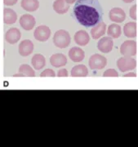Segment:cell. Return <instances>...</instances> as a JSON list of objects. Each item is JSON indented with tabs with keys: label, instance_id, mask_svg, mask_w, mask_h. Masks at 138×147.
Segmentation results:
<instances>
[{
	"label": "cell",
	"instance_id": "7",
	"mask_svg": "<svg viewBox=\"0 0 138 147\" xmlns=\"http://www.w3.org/2000/svg\"><path fill=\"white\" fill-rule=\"evenodd\" d=\"M114 47V42L110 37H103L97 43L98 50L103 53H110Z\"/></svg>",
	"mask_w": 138,
	"mask_h": 147
},
{
	"label": "cell",
	"instance_id": "15",
	"mask_svg": "<svg viewBox=\"0 0 138 147\" xmlns=\"http://www.w3.org/2000/svg\"><path fill=\"white\" fill-rule=\"evenodd\" d=\"M106 31V25L105 22L101 21L95 26L92 27L91 30V35L93 39H98L103 36Z\"/></svg>",
	"mask_w": 138,
	"mask_h": 147
},
{
	"label": "cell",
	"instance_id": "24",
	"mask_svg": "<svg viewBox=\"0 0 138 147\" xmlns=\"http://www.w3.org/2000/svg\"><path fill=\"white\" fill-rule=\"evenodd\" d=\"M103 77H113L117 78L118 77V73L114 69H108L103 74Z\"/></svg>",
	"mask_w": 138,
	"mask_h": 147
},
{
	"label": "cell",
	"instance_id": "18",
	"mask_svg": "<svg viewBox=\"0 0 138 147\" xmlns=\"http://www.w3.org/2000/svg\"><path fill=\"white\" fill-rule=\"evenodd\" d=\"M21 7L26 11H35L39 7L38 0H21Z\"/></svg>",
	"mask_w": 138,
	"mask_h": 147
},
{
	"label": "cell",
	"instance_id": "25",
	"mask_svg": "<svg viewBox=\"0 0 138 147\" xmlns=\"http://www.w3.org/2000/svg\"><path fill=\"white\" fill-rule=\"evenodd\" d=\"M40 77H42V78H44V77H52V78H54V77H56V73L52 69H44L42 71V73L40 74Z\"/></svg>",
	"mask_w": 138,
	"mask_h": 147
},
{
	"label": "cell",
	"instance_id": "22",
	"mask_svg": "<svg viewBox=\"0 0 138 147\" xmlns=\"http://www.w3.org/2000/svg\"><path fill=\"white\" fill-rule=\"evenodd\" d=\"M122 34V28L119 25H117L116 23H113L110 25L107 30V34L112 38H119Z\"/></svg>",
	"mask_w": 138,
	"mask_h": 147
},
{
	"label": "cell",
	"instance_id": "9",
	"mask_svg": "<svg viewBox=\"0 0 138 147\" xmlns=\"http://www.w3.org/2000/svg\"><path fill=\"white\" fill-rule=\"evenodd\" d=\"M20 25L26 31H30L34 27L36 24V21L34 16H33L30 14H25L22 15L20 18Z\"/></svg>",
	"mask_w": 138,
	"mask_h": 147
},
{
	"label": "cell",
	"instance_id": "19",
	"mask_svg": "<svg viewBox=\"0 0 138 147\" xmlns=\"http://www.w3.org/2000/svg\"><path fill=\"white\" fill-rule=\"evenodd\" d=\"M17 20L16 11L11 8H5L3 10V22L6 25L14 24Z\"/></svg>",
	"mask_w": 138,
	"mask_h": 147
},
{
	"label": "cell",
	"instance_id": "16",
	"mask_svg": "<svg viewBox=\"0 0 138 147\" xmlns=\"http://www.w3.org/2000/svg\"><path fill=\"white\" fill-rule=\"evenodd\" d=\"M53 7L54 11L58 14H65L69 9V4L65 0H55Z\"/></svg>",
	"mask_w": 138,
	"mask_h": 147
},
{
	"label": "cell",
	"instance_id": "3",
	"mask_svg": "<svg viewBox=\"0 0 138 147\" xmlns=\"http://www.w3.org/2000/svg\"><path fill=\"white\" fill-rule=\"evenodd\" d=\"M117 66L122 72H127L129 70H133L137 67V61L132 57H123L118 59Z\"/></svg>",
	"mask_w": 138,
	"mask_h": 147
},
{
	"label": "cell",
	"instance_id": "12",
	"mask_svg": "<svg viewBox=\"0 0 138 147\" xmlns=\"http://www.w3.org/2000/svg\"><path fill=\"white\" fill-rule=\"evenodd\" d=\"M69 57L74 62H81L85 58L84 51L78 47H73L69 51Z\"/></svg>",
	"mask_w": 138,
	"mask_h": 147
},
{
	"label": "cell",
	"instance_id": "31",
	"mask_svg": "<svg viewBox=\"0 0 138 147\" xmlns=\"http://www.w3.org/2000/svg\"><path fill=\"white\" fill-rule=\"evenodd\" d=\"M65 1H66V3H69V4H73V3H75L78 0H65Z\"/></svg>",
	"mask_w": 138,
	"mask_h": 147
},
{
	"label": "cell",
	"instance_id": "10",
	"mask_svg": "<svg viewBox=\"0 0 138 147\" xmlns=\"http://www.w3.org/2000/svg\"><path fill=\"white\" fill-rule=\"evenodd\" d=\"M18 51L22 57L30 56L34 52V43L30 39H25L19 44Z\"/></svg>",
	"mask_w": 138,
	"mask_h": 147
},
{
	"label": "cell",
	"instance_id": "2",
	"mask_svg": "<svg viewBox=\"0 0 138 147\" xmlns=\"http://www.w3.org/2000/svg\"><path fill=\"white\" fill-rule=\"evenodd\" d=\"M71 38L69 32L65 30H59L55 33L53 36V43L59 48H65L69 46Z\"/></svg>",
	"mask_w": 138,
	"mask_h": 147
},
{
	"label": "cell",
	"instance_id": "1",
	"mask_svg": "<svg viewBox=\"0 0 138 147\" xmlns=\"http://www.w3.org/2000/svg\"><path fill=\"white\" fill-rule=\"evenodd\" d=\"M73 16L83 26H95L102 21L103 11L98 0H78L73 7Z\"/></svg>",
	"mask_w": 138,
	"mask_h": 147
},
{
	"label": "cell",
	"instance_id": "26",
	"mask_svg": "<svg viewBox=\"0 0 138 147\" xmlns=\"http://www.w3.org/2000/svg\"><path fill=\"white\" fill-rule=\"evenodd\" d=\"M129 16L133 20H137V5H133L129 10Z\"/></svg>",
	"mask_w": 138,
	"mask_h": 147
},
{
	"label": "cell",
	"instance_id": "13",
	"mask_svg": "<svg viewBox=\"0 0 138 147\" xmlns=\"http://www.w3.org/2000/svg\"><path fill=\"white\" fill-rule=\"evenodd\" d=\"M74 42L79 46H86L90 41V36L85 30H79L74 34Z\"/></svg>",
	"mask_w": 138,
	"mask_h": 147
},
{
	"label": "cell",
	"instance_id": "5",
	"mask_svg": "<svg viewBox=\"0 0 138 147\" xmlns=\"http://www.w3.org/2000/svg\"><path fill=\"white\" fill-rule=\"evenodd\" d=\"M107 64V60L105 57L101 54H94L92 55L88 61V65L91 69H102L105 68Z\"/></svg>",
	"mask_w": 138,
	"mask_h": 147
},
{
	"label": "cell",
	"instance_id": "8",
	"mask_svg": "<svg viewBox=\"0 0 138 147\" xmlns=\"http://www.w3.org/2000/svg\"><path fill=\"white\" fill-rule=\"evenodd\" d=\"M110 20L114 23H122L126 19V13L120 7H113L109 13Z\"/></svg>",
	"mask_w": 138,
	"mask_h": 147
},
{
	"label": "cell",
	"instance_id": "27",
	"mask_svg": "<svg viewBox=\"0 0 138 147\" xmlns=\"http://www.w3.org/2000/svg\"><path fill=\"white\" fill-rule=\"evenodd\" d=\"M69 74L66 69H61L57 73V76L61 78V77H68Z\"/></svg>",
	"mask_w": 138,
	"mask_h": 147
},
{
	"label": "cell",
	"instance_id": "23",
	"mask_svg": "<svg viewBox=\"0 0 138 147\" xmlns=\"http://www.w3.org/2000/svg\"><path fill=\"white\" fill-rule=\"evenodd\" d=\"M19 72L23 74L26 77H34L35 76V72L34 70L31 68L30 65H26V64H22L19 67Z\"/></svg>",
	"mask_w": 138,
	"mask_h": 147
},
{
	"label": "cell",
	"instance_id": "30",
	"mask_svg": "<svg viewBox=\"0 0 138 147\" xmlns=\"http://www.w3.org/2000/svg\"><path fill=\"white\" fill-rule=\"evenodd\" d=\"M13 77H26L23 74H21L19 72V74H13Z\"/></svg>",
	"mask_w": 138,
	"mask_h": 147
},
{
	"label": "cell",
	"instance_id": "6",
	"mask_svg": "<svg viewBox=\"0 0 138 147\" xmlns=\"http://www.w3.org/2000/svg\"><path fill=\"white\" fill-rule=\"evenodd\" d=\"M51 36V30L47 26H39L34 32V38L39 42H46Z\"/></svg>",
	"mask_w": 138,
	"mask_h": 147
},
{
	"label": "cell",
	"instance_id": "17",
	"mask_svg": "<svg viewBox=\"0 0 138 147\" xmlns=\"http://www.w3.org/2000/svg\"><path fill=\"white\" fill-rule=\"evenodd\" d=\"M137 23L134 21L127 22L123 26V34L127 38H136L137 32Z\"/></svg>",
	"mask_w": 138,
	"mask_h": 147
},
{
	"label": "cell",
	"instance_id": "28",
	"mask_svg": "<svg viewBox=\"0 0 138 147\" xmlns=\"http://www.w3.org/2000/svg\"><path fill=\"white\" fill-rule=\"evenodd\" d=\"M18 2V0H3V3L6 6H13Z\"/></svg>",
	"mask_w": 138,
	"mask_h": 147
},
{
	"label": "cell",
	"instance_id": "21",
	"mask_svg": "<svg viewBox=\"0 0 138 147\" xmlns=\"http://www.w3.org/2000/svg\"><path fill=\"white\" fill-rule=\"evenodd\" d=\"M88 74V69L84 65H75L71 69L72 77H87Z\"/></svg>",
	"mask_w": 138,
	"mask_h": 147
},
{
	"label": "cell",
	"instance_id": "32",
	"mask_svg": "<svg viewBox=\"0 0 138 147\" xmlns=\"http://www.w3.org/2000/svg\"><path fill=\"white\" fill-rule=\"evenodd\" d=\"M133 1L135 0H123V2H124L125 3H133Z\"/></svg>",
	"mask_w": 138,
	"mask_h": 147
},
{
	"label": "cell",
	"instance_id": "29",
	"mask_svg": "<svg viewBox=\"0 0 138 147\" xmlns=\"http://www.w3.org/2000/svg\"><path fill=\"white\" fill-rule=\"evenodd\" d=\"M123 77H125V78H128V77L136 78V77H137V74L134 73V72H128V73L125 74L123 75Z\"/></svg>",
	"mask_w": 138,
	"mask_h": 147
},
{
	"label": "cell",
	"instance_id": "14",
	"mask_svg": "<svg viewBox=\"0 0 138 147\" xmlns=\"http://www.w3.org/2000/svg\"><path fill=\"white\" fill-rule=\"evenodd\" d=\"M50 63L54 67H61L65 66L67 64V58L62 53H57L53 54L50 57Z\"/></svg>",
	"mask_w": 138,
	"mask_h": 147
},
{
	"label": "cell",
	"instance_id": "11",
	"mask_svg": "<svg viewBox=\"0 0 138 147\" xmlns=\"http://www.w3.org/2000/svg\"><path fill=\"white\" fill-rule=\"evenodd\" d=\"M21 31L17 28H11L5 34V40L10 44H15L21 39Z\"/></svg>",
	"mask_w": 138,
	"mask_h": 147
},
{
	"label": "cell",
	"instance_id": "4",
	"mask_svg": "<svg viewBox=\"0 0 138 147\" xmlns=\"http://www.w3.org/2000/svg\"><path fill=\"white\" fill-rule=\"evenodd\" d=\"M123 57H134L137 55V42L134 40H126L123 42L119 48Z\"/></svg>",
	"mask_w": 138,
	"mask_h": 147
},
{
	"label": "cell",
	"instance_id": "20",
	"mask_svg": "<svg viewBox=\"0 0 138 147\" xmlns=\"http://www.w3.org/2000/svg\"><path fill=\"white\" fill-rule=\"evenodd\" d=\"M31 64L35 69L39 70L46 65V59L42 54H35L32 57Z\"/></svg>",
	"mask_w": 138,
	"mask_h": 147
}]
</instances>
